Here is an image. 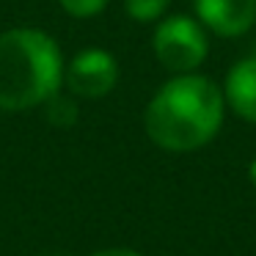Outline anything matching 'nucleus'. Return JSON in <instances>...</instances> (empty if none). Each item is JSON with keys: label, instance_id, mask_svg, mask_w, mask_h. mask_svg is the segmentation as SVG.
Masks as SVG:
<instances>
[{"label": "nucleus", "instance_id": "obj_3", "mask_svg": "<svg viewBox=\"0 0 256 256\" xmlns=\"http://www.w3.org/2000/svg\"><path fill=\"white\" fill-rule=\"evenodd\" d=\"M152 47H154L157 61L174 74L196 72L210 56L206 28L188 14H174V17L160 20L152 36Z\"/></svg>", "mask_w": 256, "mask_h": 256}, {"label": "nucleus", "instance_id": "obj_8", "mask_svg": "<svg viewBox=\"0 0 256 256\" xmlns=\"http://www.w3.org/2000/svg\"><path fill=\"white\" fill-rule=\"evenodd\" d=\"M47 116H50L52 124H61V127H69V124H74V118H78V108H74L72 100H66V96H52V100H47Z\"/></svg>", "mask_w": 256, "mask_h": 256}, {"label": "nucleus", "instance_id": "obj_6", "mask_svg": "<svg viewBox=\"0 0 256 256\" xmlns=\"http://www.w3.org/2000/svg\"><path fill=\"white\" fill-rule=\"evenodd\" d=\"M223 100L226 108L234 110V116L256 124V56L242 58L228 69L223 83Z\"/></svg>", "mask_w": 256, "mask_h": 256}, {"label": "nucleus", "instance_id": "obj_2", "mask_svg": "<svg viewBox=\"0 0 256 256\" xmlns=\"http://www.w3.org/2000/svg\"><path fill=\"white\" fill-rule=\"evenodd\" d=\"M64 56L39 28L0 34V110L17 113L44 105L64 86Z\"/></svg>", "mask_w": 256, "mask_h": 256}, {"label": "nucleus", "instance_id": "obj_10", "mask_svg": "<svg viewBox=\"0 0 256 256\" xmlns=\"http://www.w3.org/2000/svg\"><path fill=\"white\" fill-rule=\"evenodd\" d=\"M91 256H144V254L135 248H102V250H94Z\"/></svg>", "mask_w": 256, "mask_h": 256}, {"label": "nucleus", "instance_id": "obj_7", "mask_svg": "<svg viewBox=\"0 0 256 256\" xmlns=\"http://www.w3.org/2000/svg\"><path fill=\"white\" fill-rule=\"evenodd\" d=\"M171 6V0H124V8L132 20L138 22H154L166 14V8Z\"/></svg>", "mask_w": 256, "mask_h": 256}, {"label": "nucleus", "instance_id": "obj_1", "mask_svg": "<svg viewBox=\"0 0 256 256\" xmlns=\"http://www.w3.org/2000/svg\"><path fill=\"white\" fill-rule=\"evenodd\" d=\"M223 88L204 74H174L157 88L144 113L146 135L162 152L184 154L204 149L223 127Z\"/></svg>", "mask_w": 256, "mask_h": 256}, {"label": "nucleus", "instance_id": "obj_9", "mask_svg": "<svg viewBox=\"0 0 256 256\" xmlns=\"http://www.w3.org/2000/svg\"><path fill=\"white\" fill-rule=\"evenodd\" d=\"M58 3H61L64 12L78 17V20L96 17V14L105 12V6H108V0H58Z\"/></svg>", "mask_w": 256, "mask_h": 256}, {"label": "nucleus", "instance_id": "obj_11", "mask_svg": "<svg viewBox=\"0 0 256 256\" xmlns=\"http://www.w3.org/2000/svg\"><path fill=\"white\" fill-rule=\"evenodd\" d=\"M248 179H250V182L256 184V160H254V162H250V166H248Z\"/></svg>", "mask_w": 256, "mask_h": 256}, {"label": "nucleus", "instance_id": "obj_4", "mask_svg": "<svg viewBox=\"0 0 256 256\" xmlns=\"http://www.w3.org/2000/svg\"><path fill=\"white\" fill-rule=\"evenodd\" d=\"M64 83L69 86L74 96L83 100H100L108 96L118 83V64L108 50L88 47L78 52L64 69Z\"/></svg>", "mask_w": 256, "mask_h": 256}, {"label": "nucleus", "instance_id": "obj_5", "mask_svg": "<svg viewBox=\"0 0 256 256\" xmlns=\"http://www.w3.org/2000/svg\"><path fill=\"white\" fill-rule=\"evenodd\" d=\"M196 20L220 39L245 36L256 25V0H193Z\"/></svg>", "mask_w": 256, "mask_h": 256}]
</instances>
